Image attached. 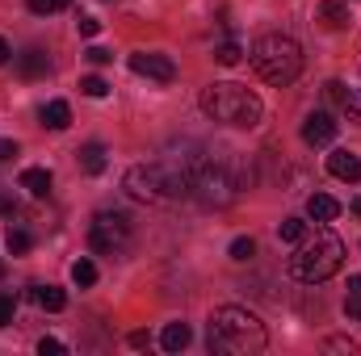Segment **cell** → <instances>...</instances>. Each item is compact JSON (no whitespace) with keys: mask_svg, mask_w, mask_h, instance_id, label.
Returning a JSON list of instances; mask_svg holds the SVG:
<instances>
[{"mask_svg":"<svg viewBox=\"0 0 361 356\" xmlns=\"http://www.w3.org/2000/svg\"><path fill=\"white\" fill-rule=\"evenodd\" d=\"M17 155V143L13 139H0V160H13Z\"/></svg>","mask_w":361,"mask_h":356,"instance_id":"d6a6232c","label":"cell"},{"mask_svg":"<svg viewBox=\"0 0 361 356\" xmlns=\"http://www.w3.org/2000/svg\"><path fill=\"white\" fill-rule=\"evenodd\" d=\"M21 189H25L30 197H47V193H51V172H47V168H25V172H21Z\"/></svg>","mask_w":361,"mask_h":356,"instance_id":"ac0fdd59","label":"cell"},{"mask_svg":"<svg viewBox=\"0 0 361 356\" xmlns=\"http://www.w3.org/2000/svg\"><path fill=\"white\" fill-rule=\"evenodd\" d=\"M328 172L336 180H349V184H353V180H361V160L353 151H332V155H328Z\"/></svg>","mask_w":361,"mask_h":356,"instance_id":"8fae6325","label":"cell"},{"mask_svg":"<svg viewBox=\"0 0 361 356\" xmlns=\"http://www.w3.org/2000/svg\"><path fill=\"white\" fill-rule=\"evenodd\" d=\"M206 340H210V352H219V356H257V352H265V344H269L265 323L252 310H244V306H219L210 314Z\"/></svg>","mask_w":361,"mask_h":356,"instance_id":"6da1fadb","label":"cell"},{"mask_svg":"<svg viewBox=\"0 0 361 356\" xmlns=\"http://www.w3.org/2000/svg\"><path fill=\"white\" fill-rule=\"evenodd\" d=\"M126 344H130V348H147V344H152V336H147V331H130V340H126Z\"/></svg>","mask_w":361,"mask_h":356,"instance_id":"1f68e13d","label":"cell"},{"mask_svg":"<svg viewBox=\"0 0 361 356\" xmlns=\"http://www.w3.org/2000/svg\"><path fill=\"white\" fill-rule=\"evenodd\" d=\"M319 21H324L328 30H349L353 13H349V4H345V0H324V4H319Z\"/></svg>","mask_w":361,"mask_h":356,"instance_id":"5bb4252c","label":"cell"},{"mask_svg":"<svg viewBox=\"0 0 361 356\" xmlns=\"http://www.w3.org/2000/svg\"><path fill=\"white\" fill-rule=\"evenodd\" d=\"M345 314H349V323H361V276H349V293H345Z\"/></svg>","mask_w":361,"mask_h":356,"instance_id":"ffe728a7","label":"cell"},{"mask_svg":"<svg viewBox=\"0 0 361 356\" xmlns=\"http://www.w3.org/2000/svg\"><path fill=\"white\" fill-rule=\"evenodd\" d=\"M8 55H13V51H8V42H4V38H0V63H4V59H8Z\"/></svg>","mask_w":361,"mask_h":356,"instance_id":"836d02e7","label":"cell"},{"mask_svg":"<svg viewBox=\"0 0 361 356\" xmlns=\"http://www.w3.org/2000/svg\"><path fill=\"white\" fill-rule=\"evenodd\" d=\"M85 55H89V63H97V68H105V63L114 59V51H105V46H89Z\"/></svg>","mask_w":361,"mask_h":356,"instance_id":"f1b7e54d","label":"cell"},{"mask_svg":"<svg viewBox=\"0 0 361 356\" xmlns=\"http://www.w3.org/2000/svg\"><path fill=\"white\" fill-rule=\"evenodd\" d=\"M72 281H76L80 289L97 285V265H92V260H76V265H72Z\"/></svg>","mask_w":361,"mask_h":356,"instance_id":"603a6c76","label":"cell"},{"mask_svg":"<svg viewBox=\"0 0 361 356\" xmlns=\"http://www.w3.org/2000/svg\"><path fill=\"white\" fill-rule=\"evenodd\" d=\"M189 340H193L189 323H169V327L160 331V348H164V352H180V348H185Z\"/></svg>","mask_w":361,"mask_h":356,"instance_id":"2e32d148","label":"cell"},{"mask_svg":"<svg viewBox=\"0 0 361 356\" xmlns=\"http://www.w3.org/2000/svg\"><path fill=\"white\" fill-rule=\"evenodd\" d=\"M332 139H336V117H332L328 109L307 113V122H302V143H307V147H328Z\"/></svg>","mask_w":361,"mask_h":356,"instance_id":"9c48e42d","label":"cell"},{"mask_svg":"<svg viewBox=\"0 0 361 356\" xmlns=\"http://www.w3.org/2000/svg\"><path fill=\"white\" fill-rule=\"evenodd\" d=\"M130 72H135V76H147V80H160V84H173V80H177V63H173L169 55H156V51L130 55Z\"/></svg>","mask_w":361,"mask_h":356,"instance_id":"ba28073f","label":"cell"},{"mask_svg":"<svg viewBox=\"0 0 361 356\" xmlns=\"http://www.w3.org/2000/svg\"><path fill=\"white\" fill-rule=\"evenodd\" d=\"M4 248H8L13 256H25V252L34 248V239H30V231H21V227H13V231L4 235Z\"/></svg>","mask_w":361,"mask_h":356,"instance_id":"44dd1931","label":"cell"},{"mask_svg":"<svg viewBox=\"0 0 361 356\" xmlns=\"http://www.w3.org/2000/svg\"><path fill=\"white\" fill-rule=\"evenodd\" d=\"M38 352H42V356H47V352H55V356H59V352H68V348H63V344H59L55 336H42V340H38Z\"/></svg>","mask_w":361,"mask_h":356,"instance_id":"f546056e","label":"cell"},{"mask_svg":"<svg viewBox=\"0 0 361 356\" xmlns=\"http://www.w3.org/2000/svg\"><path fill=\"white\" fill-rule=\"evenodd\" d=\"M189 168L193 164H135L126 177H122V189L135 197V201H173V197H189Z\"/></svg>","mask_w":361,"mask_h":356,"instance_id":"3957f363","label":"cell"},{"mask_svg":"<svg viewBox=\"0 0 361 356\" xmlns=\"http://www.w3.org/2000/svg\"><path fill=\"white\" fill-rule=\"evenodd\" d=\"M349 210H353V214L361 218V197H353V205H349Z\"/></svg>","mask_w":361,"mask_h":356,"instance_id":"e575fe53","label":"cell"},{"mask_svg":"<svg viewBox=\"0 0 361 356\" xmlns=\"http://www.w3.org/2000/svg\"><path fill=\"white\" fill-rule=\"evenodd\" d=\"M336 214H341V201H336V197H328V193H311V197H307V218L332 222Z\"/></svg>","mask_w":361,"mask_h":356,"instance_id":"4fadbf2b","label":"cell"},{"mask_svg":"<svg viewBox=\"0 0 361 356\" xmlns=\"http://www.w3.org/2000/svg\"><path fill=\"white\" fill-rule=\"evenodd\" d=\"M76 30H80L85 38H92V34L101 30V21H97V17H80V21H76Z\"/></svg>","mask_w":361,"mask_h":356,"instance_id":"4dcf8cb0","label":"cell"},{"mask_svg":"<svg viewBox=\"0 0 361 356\" xmlns=\"http://www.w3.org/2000/svg\"><path fill=\"white\" fill-rule=\"evenodd\" d=\"M202 109L214 122H223V126H257L261 113H265V105H261L257 92L244 89V84H231V80L210 84V89L202 92Z\"/></svg>","mask_w":361,"mask_h":356,"instance_id":"5b68a950","label":"cell"},{"mask_svg":"<svg viewBox=\"0 0 361 356\" xmlns=\"http://www.w3.org/2000/svg\"><path fill=\"white\" fill-rule=\"evenodd\" d=\"M135 239V222L126 210H101L89 227V248L97 256H122Z\"/></svg>","mask_w":361,"mask_h":356,"instance_id":"52a82bcc","label":"cell"},{"mask_svg":"<svg viewBox=\"0 0 361 356\" xmlns=\"http://www.w3.org/2000/svg\"><path fill=\"white\" fill-rule=\"evenodd\" d=\"M345 265V243H341V235H332V231H315V235H302L298 239V248H294V256H290V276L294 281H302V285H324L328 276H336Z\"/></svg>","mask_w":361,"mask_h":356,"instance_id":"7a4b0ae2","label":"cell"},{"mask_svg":"<svg viewBox=\"0 0 361 356\" xmlns=\"http://www.w3.org/2000/svg\"><path fill=\"white\" fill-rule=\"evenodd\" d=\"M38 117H42V126H51V130H68V122H72V109H68V101H47Z\"/></svg>","mask_w":361,"mask_h":356,"instance_id":"9a60e30c","label":"cell"},{"mask_svg":"<svg viewBox=\"0 0 361 356\" xmlns=\"http://www.w3.org/2000/svg\"><path fill=\"white\" fill-rule=\"evenodd\" d=\"M277 235H281L286 243H298V239L307 235V222H302V218H286V222L277 227Z\"/></svg>","mask_w":361,"mask_h":356,"instance_id":"d4e9b609","label":"cell"},{"mask_svg":"<svg viewBox=\"0 0 361 356\" xmlns=\"http://www.w3.org/2000/svg\"><path fill=\"white\" fill-rule=\"evenodd\" d=\"M0 276H4V260H0Z\"/></svg>","mask_w":361,"mask_h":356,"instance_id":"d590c367","label":"cell"},{"mask_svg":"<svg viewBox=\"0 0 361 356\" xmlns=\"http://www.w3.org/2000/svg\"><path fill=\"white\" fill-rule=\"evenodd\" d=\"M13 310H17L13 293H0V327H8V323H13Z\"/></svg>","mask_w":361,"mask_h":356,"instance_id":"83f0119b","label":"cell"},{"mask_svg":"<svg viewBox=\"0 0 361 356\" xmlns=\"http://www.w3.org/2000/svg\"><path fill=\"white\" fill-rule=\"evenodd\" d=\"M324 96H328L349 122H361V89H349V84H341V80H328V84H324Z\"/></svg>","mask_w":361,"mask_h":356,"instance_id":"30bf717a","label":"cell"},{"mask_svg":"<svg viewBox=\"0 0 361 356\" xmlns=\"http://www.w3.org/2000/svg\"><path fill=\"white\" fill-rule=\"evenodd\" d=\"M227 256H231L235 265H244V260H252V256H257V239H248V235H240V239H231V248H227Z\"/></svg>","mask_w":361,"mask_h":356,"instance_id":"7402d4cb","label":"cell"},{"mask_svg":"<svg viewBox=\"0 0 361 356\" xmlns=\"http://www.w3.org/2000/svg\"><path fill=\"white\" fill-rule=\"evenodd\" d=\"M189 193H193L202 205H231L235 193H240V184H235V177H231L227 164H219V160H197V164L189 168Z\"/></svg>","mask_w":361,"mask_h":356,"instance_id":"8992f818","label":"cell"},{"mask_svg":"<svg viewBox=\"0 0 361 356\" xmlns=\"http://www.w3.org/2000/svg\"><path fill=\"white\" fill-rule=\"evenodd\" d=\"M105 164H109V160H105V147H101V143H85V147H80V168H85L89 177H101Z\"/></svg>","mask_w":361,"mask_h":356,"instance_id":"d6986e66","label":"cell"},{"mask_svg":"<svg viewBox=\"0 0 361 356\" xmlns=\"http://www.w3.org/2000/svg\"><path fill=\"white\" fill-rule=\"evenodd\" d=\"M252 68L265 84H294L298 72H302V46L290 38V34H261L252 42Z\"/></svg>","mask_w":361,"mask_h":356,"instance_id":"277c9868","label":"cell"},{"mask_svg":"<svg viewBox=\"0 0 361 356\" xmlns=\"http://www.w3.org/2000/svg\"><path fill=\"white\" fill-rule=\"evenodd\" d=\"M34 302H38L42 310H51V314H55V310H63V306H68V293H63L59 285H34Z\"/></svg>","mask_w":361,"mask_h":356,"instance_id":"e0dca14e","label":"cell"},{"mask_svg":"<svg viewBox=\"0 0 361 356\" xmlns=\"http://www.w3.org/2000/svg\"><path fill=\"white\" fill-rule=\"evenodd\" d=\"M17 72H21L25 80H42V76L51 72V59H47L42 51H21V55H17Z\"/></svg>","mask_w":361,"mask_h":356,"instance_id":"7c38bea8","label":"cell"},{"mask_svg":"<svg viewBox=\"0 0 361 356\" xmlns=\"http://www.w3.org/2000/svg\"><path fill=\"white\" fill-rule=\"evenodd\" d=\"M25 4H30V13H38V17H51V13L68 8L72 0H25Z\"/></svg>","mask_w":361,"mask_h":356,"instance_id":"484cf974","label":"cell"},{"mask_svg":"<svg viewBox=\"0 0 361 356\" xmlns=\"http://www.w3.org/2000/svg\"><path fill=\"white\" fill-rule=\"evenodd\" d=\"M240 55H244L240 42H219V46H214V63H223V68H235Z\"/></svg>","mask_w":361,"mask_h":356,"instance_id":"cb8c5ba5","label":"cell"},{"mask_svg":"<svg viewBox=\"0 0 361 356\" xmlns=\"http://www.w3.org/2000/svg\"><path fill=\"white\" fill-rule=\"evenodd\" d=\"M80 92H85V96H105L109 84H105L101 76H85V80H80Z\"/></svg>","mask_w":361,"mask_h":356,"instance_id":"4316f807","label":"cell"}]
</instances>
